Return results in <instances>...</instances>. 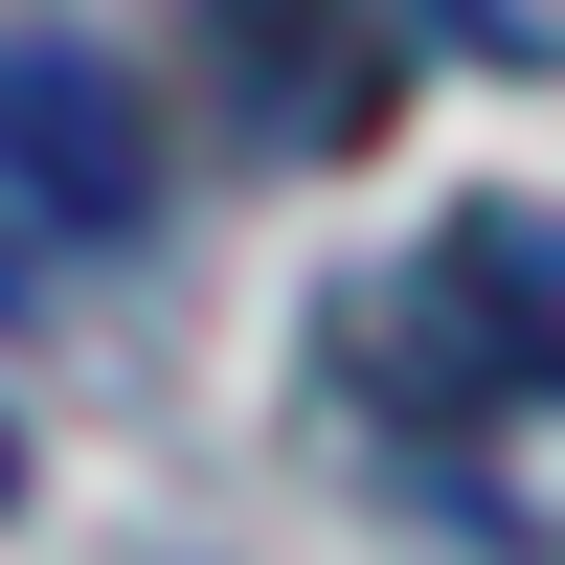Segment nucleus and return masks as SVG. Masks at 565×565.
I'll use <instances>...</instances> for the list:
<instances>
[{"instance_id": "3", "label": "nucleus", "mask_w": 565, "mask_h": 565, "mask_svg": "<svg viewBox=\"0 0 565 565\" xmlns=\"http://www.w3.org/2000/svg\"><path fill=\"white\" fill-rule=\"evenodd\" d=\"M0 181H23L45 226H136L159 204V159L114 136V90H90L68 45H0Z\"/></svg>"}, {"instance_id": "1", "label": "nucleus", "mask_w": 565, "mask_h": 565, "mask_svg": "<svg viewBox=\"0 0 565 565\" xmlns=\"http://www.w3.org/2000/svg\"><path fill=\"white\" fill-rule=\"evenodd\" d=\"M340 385H362V407H407V430H476V407H565V204H452L430 249L362 295Z\"/></svg>"}, {"instance_id": "5", "label": "nucleus", "mask_w": 565, "mask_h": 565, "mask_svg": "<svg viewBox=\"0 0 565 565\" xmlns=\"http://www.w3.org/2000/svg\"><path fill=\"white\" fill-rule=\"evenodd\" d=\"M0 498H23V407H0Z\"/></svg>"}, {"instance_id": "4", "label": "nucleus", "mask_w": 565, "mask_h": 565, "mask_svg": "<svg viewBox=\"0 0 565 565\" xmlns=\"http://www.w3.org/2000/svg\"><path fill=\"white\" fill-rule=\"evenodd\" d=\"M0 317H23V226H0Z\"/></svg>"}, {"instance_id": "2", "label": "nucleus", "mask_w": 565, "mask_h": 565, "mask_svg": "<svg viewBox=\"0 0 565 565\" xmlns=\"http://www.w3.org/2000/svg\"><path fill=\"white\" fill-rule=\"evenodd\" d=\"M159 68L226 136H271V159H362L407 114V23L385 0H159Z\"/></svg>"}]
</instances>
